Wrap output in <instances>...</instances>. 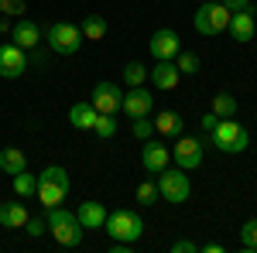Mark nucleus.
Masks as SVG:
<instances>
[{"label": "nucleus", "instance_id": "nucleus-1", "mask_svg": "<svg viewBox=\"0 0 257 253\" xmlns=\"http://www.w3.org/2000/svg\"><path fill=\"white\" fill-rule=\"evenodd\" d=\"M45 222H48V233L55 236L59 246L76 250L82 243V233H86V229H82V222L76 219V212H65L62 205H55V209H48V219H45Z\"/></svg>", "mask_w": 257, "mask_h": 253}, {"label": "nucleus", "instance_id": "nucleus-2", "mask_svg": "<svg viewBox=\"0 0 257 253\" xmlns=\"http://www.w3.org/2000/svg\"><path fill=\"white\" fill-rule=\"evenodd\" d=\"M38 202L45 209H55L65 202V195H69V171L59 168V164H48L45 171L38 175Z\"/></svg>", "mask_w": 257, "mask_h": 253}, {"label": "nucleus", "instance_id": "nucleus-3", "mask_svg": "<svg viewBox=\"0 0 257 253\" xmlns=\"http://www.w3.org/2000/svg\"><path fill=\"white\" fill-rule=\"evenodd\" d=\"M209 144H216L223 154H240V151L250 147V134H247L243 123H237L233 117H226L209 130Z\"/></svg>", "mask_w": 257, "mask_h": 253}, {"label": "nucleus", "instance_id": "nucleus-4", "mask_svg": "<svg viewBox=\"0 0 257 253\" xmlns=\"http://www.w3.org/2000/svg\"><path fill=\"white\" fill-rule=\"evenodd\" d=\"M103 229L110 233L113 243H138L141 233H144V222L134 209H117V212H106Z\"/></svg>", "mask_w": 257, "mask_h": 253}, {"label": "nucleus", "instance_id": "nucleus-5", "mask_svg": "<svg viewBox=\"0 0 257 253\" xmlns=\"http://www.w3.org/2000/svg\"><path fill=\"white\" fill-rule=\"evenodd\" d=\"M230 18H233V11L223 0H206L192 14V28H196L199 35H219V31L230 28Z\"/></svg>", "mask_w": 257, "mask_h": 253}, {"label": "nucleus", "instance_id": "nucleus-6", "mask_svg": "<svg viewBox=\"0 0 257 253\" xmlns=\"http://www.w3.org/2000/svg\"><path fill=\"white\" fill-rule=\"evenodd\" d=\"M158 195L172 205H182L192 195V181L182 168H165V171H158Z\"/></svg>", "mask_w": 257, "mask_h": 253}, {"label": "nucleus", "instance_id": "nucleus-7", "mask_svg": "<svg viewBox=\"0 0 257 253\" xmlns=\"http://www.w3.org/2000/svg\"><path fill=\"white\" fill-rule=\"evenodd\" d=\"M45 41H48V48L55 55H76L82 45V31L76 24H69V21H59V24H52L45 31Z\"/></svg>", "mask_w": 257, "mask_h": 253}, {"label": "nucleus", "instance_id": "nucleus-8", "mask_svg": "<svg viewBox=\"0 0 257 253\" xmlns=\"http://www.w3.org/2000/svg\"><path fill=\"white\" fill-rule=\"evenodd\" d=\"M89 103L96 106V113H113L117 117L123 110V93H120L117 82H96L93 93H89Z\"/></svg>", "mask_w": 257, "mask_h": 253}, {"label": "nucleus", "instance_id": "nucleus-9", "mask_svg": "<svg viewBox=\"0 0 257 253\" xmlns=\"http://www.w3.org/2000/svg\"><path fill=\"white\" fill-rule=\"evenodd\" d=\"M148 52H151L155 62H172L178 52H182V41H178V35L172 28H158V31L151 35V41H148Z\"/></svg>", "mask_w": 257, "mask_h": 253}, {"label": "nucleus", "instance_id": "nucleus-10", "mask_svg": "<svg viewBox=\"0 0 257 253\" xmlns=\"http://www.w3.org/2000/svg\"><path fill=\"white\" fill-rule=\"evenodd\" d=\"M24 72H28V52L14 41L0 45V79H18Z\"/></svg>", "mask_w": 257, "mask_h": 253}, {"label": "nucleus", "instance_id": "nucleus-11", "mask_svg": "<svg viewBox=\"0 0 257 253\" xmlns=\"http://www.w3.org/2000/svg\"><path fill=\"white\" fill-rule=\"evenodd\" d=\"M172 161H175L182 171H196L202 164V140L196 137H178V144L172 147Z\"/></svg>", "mask_w": 257, "mask_h": 253}, {"label": "nucleus", "instance_id": "nucleus-12", "mask_svg": "<svg viewBox=\"0 0 257 253\" xmlns=\"http://www.w3.org/2000/svg\"><path fill=\"white\" fill-rule=\"evenodd\" d=\"M168 161H172V147H165L161 140H144V147H141V168L148 171V175H158L168 168Z\"/></svg>", "mask_w": 257, "mask_h": 253}, {"label": "nucleus", "instance_id": "nucleus-13", "mask_svg": "<svg viewBox=\"0 0 257 253\" xmlns=\"http://www.w3.org/2000/svg\"><path fill=\"white\" fill-rule=\"evenodd\" d=\"M11 38H14V45H21L24 52H35V48L41 45V38H45V31H41L38 21H31V18H18L14 31H11Z\"/></svg>", "mask_w": 257, "mask_h": 253}, {"label": "nucleus", "instance_id": "nucleus-14", "mask_svg": "<svg viewBox=\"0 0 257 253\" xmlns=\"http://www.w3.org/2000/svg\"><path fill=\"white\" fill-rule=\"evenodd\" d=\"M230 38L237 41V45H247V41L257 35V21H254V7H243V11H233V18H230Z\"/></svg>", "mask_w": 257, "mask_h": 253}, {"label": "nucleus", "instance_id": "nucleus-15", "mask_svg": "<svg viewBox=\"0 0 257 253\" xmlns=\"http://www.w3.org/2000/svg\"><path fill=\"white\" fill-rule=\"evenodd\" d=\"M155 110V96L144 89V86H134L131 93H123V113L131 120H138V117H148Z\"/></svg>", "mask_w": 257, "mask_h": 253}, {"label": "nucleus", "instance_id": "nucleus-16", "mask_svg": "<svg viewBox=\"0 0 257 253\" xmlns=\"http://www.w3.org/2000/svg\"><path fill=\"white\" fill-rule=\"evenodd\" d=\"M0 226L4 229H24L28 226V209L21 202H0Z\"/></svg>", "mask_w": 257, "mask_h": 253}, {"label": "nucleus", "instance_id": "nucleus-17", "mask_svg": "<svg viewBox=\"0 0 257 253\" xmlns=\"http://www.w3.org/2000/svg\"><path fill=\"white\" fill-rule=\"evenodd\" d=\"M182 130H185V120H182V113H175V110H161L158 117H155V134L182 137Z\"/></svg>", "mask_w": 257, "mask_h": 253}, {"label": "nucleus", "instance_id": "nucleus-18", "mask_svg": "<svg viewBox=\"0 0 257 253\" xmlns=\"http://www.w3.org/2000/svg\"><path fill=\"white\" fill-rule=\"evenodd\" d=\"M76 219L82 222V229H103V222H106V209H103V202H82Z\"/></svg>", "mask_w": 257, "mask_h": 253}, {"label": "nucleus", "instance_id": "nucleus-19", "mask_svg": "<svg viewBox=\"0 0 257 253\" xmlns=\"http://www.w3.org/2000/svg\"><path fill=\"white\" fill-rule=\"evenodd\" d=\"M151 82H155V89H161V93L175 89V86H178V69H175V62H158V65L151 69Z\"/></svg>", "mask_w": 257, "mask_h": 253}, {"label": "nucleus", "instance_id": "nucleus-20", "mask_svg": "<svg viewBox=\"0 0 257 253\" xmlns=\"http://www.w3.org/2000/svg\"><path fill=\"white\" fill-rule=\"evenodd\" d=\"M96 106L86 99V103H76L72 110H69V123L76 127V130H93V123H96Z\"/></svg>", "mask_w": 257, "mask_h": 253}, {"label": "nucleus", "instance_id": "nucleus-21", "mask_svg": "<svg viewBox=\"0 0 257 253\" xmlns=\"http://www.w3.org/2000/svg\"><path fill=\"white\" fill-rule=\"evenodd\" d=\"M0 171H4V175H21V171H28V157L21 154V147H4V151H0Z\"/></svg>", "mask_w": 257, "mask_h": 253}, {"label": "nucleus", "instance_id": "nucleus-22", "mask_svg": "<svg viewBox=\"0 0 257 253\" xmlns=\"http://www.w3.org/2000/svg\"><path fill=\"white\" fill-rule=\"evenodd\" d=\"M79 31H82V38H89V41H103L106 31H110V24H106V18H99V14H86Z\"/></svg>", "mask_w": 257, "mask_h": 253}, {"label": "nucleus", "instance_id": "nucleus-23", "mask_svg": "<svg viewBox=\"0 0 257 253\" xmlns=\"http://www.w3.org/2000/svg\"><path fill=\"white\" fill-rule=\"evenodd\" d=\"M35 192H38V175H31V171L14 175V195L18 198H31Z\"/></svg>", "mask_w": 257, "mask_h": 253}, {"label": "nucleus", "instance_id": "nucleus-24", "mask_svg": "<svg viewBox=\"0 0 257 253\" xmlns=\"http://www.w3.org/2000/svg\"><path fill=\"white\" fill-rule=\"evenodd\" d=\"M213 113H216L219 120L237 117V99L230 96V93H216V96H213Z\"/></svg>", "mask_w": 257, "mask_h": 253}, {"label": "nucleus", "instance_id": "nucleus-25", "mask_svg": "<svg viewBox=\"0 0 257 253\" xmlns=\"http://www.w3.org/2000/svg\"><path fill=\"white\" fill-rule=\"evenodd\" d=\"M172 62H175L178 76H196V72H199V55H196V52H178Z\"/></svg>", "mask_w": 257, "mask_h": 253}, {"label": "nucleus", "instance_id": "nucleus-26", "mask_svg": "<svg viewBox=\"0 0 257 253\" xmlns=\"http://www.w3.org/2000/svg\"><path fill=\"white\" fill-rule=\"evenodd\" d=\"M93 134H96L99 140H110V137L117 134V120H113V113H99L96 123H93Z\"/></svg>", "mask_w": 257, "mask_h": 253}, {"label": "nucleus", "instance_id": "nucleus-27", "mask_svg": "<svg viewBox=\"0 0 257 253\" xmlns=\"http://www.w3.org/2000/svg\"><path fill=\"white\" fill-rule=\"evenodd\" d=\"M144 79H148V69L141 65V62H127L123 65V82L134 89V86H144Z\"/></svg>", "mask_w": 257, "mask_h": 253}, {"label": "nucleus", "instance_id": "nucleus-28", "mask_svg": "<svg viewBox=\"0 0 257 253\" xmlns=\"http://www.w3.org/2000/svg\"><path fill=\"white\" fill-rule=\"evenodd\" d=\"M158 181H138V205H158Z\"/></svg>", "mask_w": 257, "mask_h": 253}, {"label": "nucleus", "instance_id": "nucleus-29", "mask_svg": "<svg viewBox=\"0 0 257 253\" xmlns=\"http://www.w3.org/2000/svg\"><path fill=\"white\" fill-rule=\"evenodd\" d=\"M240 246L247 253H257V219H247L240 229Z\"/></svg>", "mask_w": 257, "mask_h": 253}, {"label": "nucleus", "instance_id": "nucleus-30", "mask_svg": "<svg viewBox=\"0 0 257 253\" xmlns=\"http://www.w3.org/2000/svg\"><path fill=\"white\" fill-rule=\"evenodd\" d=\"M0 14L4 18H24L28 14V4L24 0H0Z\"/></svg>", "mask_w": 257, "mask_h": 253}, {"label": "nucleus", "instance_id": "nucleus-31", "mask_svg": "<svg viewBox=\"0 0 257 253\" xmlns=\"http://www.w3.org/2000/svg\"><path fill=\"white\" fill-rule=\"evenodd\" d=\"M131 127H134V137H141V140H148V137L155 134V120H148V117H138Z\"/></svg>", "mask_w": 257, "mask_h": 253}, {"label": "nucleus", "instance_id": "nucleus-32", "mask_svg": "<svg viewBox=\"0 0 257 253\" xmlns=\"http://www.w3.org/2000/svg\"><path fill=\"white\" fill-rule=\"evenodd\" d=\"M41 233H48V222H41V219H31V215H28V236H41Z\"/></svg>", "mask_w": 257, "mask_h": 253}, {"label": "nucleus", "instance_id": "nucleus-33", "mask_svg": "<svg viewBox=\"0 0 257 253\" xmlns=\"http://www.w3.org/2000/svg\"><path fill=\"white\" fill-rule=\"evenodd\" d=\"M199 246L192 243V239H178V243H172V253H196Z\"/></svg>", "mask_w": 257, "mask_h": 253}, {"label": "nucleus", "instance_id": "nucleus-34", "mask_svg": "<svg viewBox=\"0 0 257 253\" xmlns=\"http://www.w3.org/2000/svg\"><path fill=\"white\" fill-rule=\"evenodd\" d=\"M199 123H202V130L209 134V130H213V127H216V123H219V117H216V113H213V110H209V113H206V117L199 120Z\"/></svg>", "mask_w": 257, "mask_h": 253}, {"label": "nucleus", "instance_id": "nucleus-35", "mask_svg": "<svg viewBox=\"0 0 257 253\" xmlns=\"http://www.w3.org/2000/svg\"><path fill=\"white\" fill-rule=\"evenodd\" d=\"M230 11H243V7H250V0H223Z\"/></svg>", "mask_w": 257, "mask_h": 253}, {"label": "nucleus", "instance_id": "nucleus-36", "mask_svg": "<svg viewBox=\"0 0 257 253\" xmlns=\"http://www.w3.org/2000/svg\"><path fill=\"white\" fill-rule=\"evenodd\" d=\"M11 31H14V24H11V21L0 14V35H11Z\"/></svg>", "mask_w": 257, "mask_h": 253}, {"label": "nucleus", "instance_id": "nucleus-37", "mask_svg": "<svg viewBox=\"0 0 257 253\" xmlns=\"http://www.w3.org/2000/svg\"><path fill=\"white\" fill-rule=\"evenodd\" d=\"M202 250H206V253H223V243H206Z\"/></svg>", "mask_w": 257, "mask_h": 253}]
</instances>
